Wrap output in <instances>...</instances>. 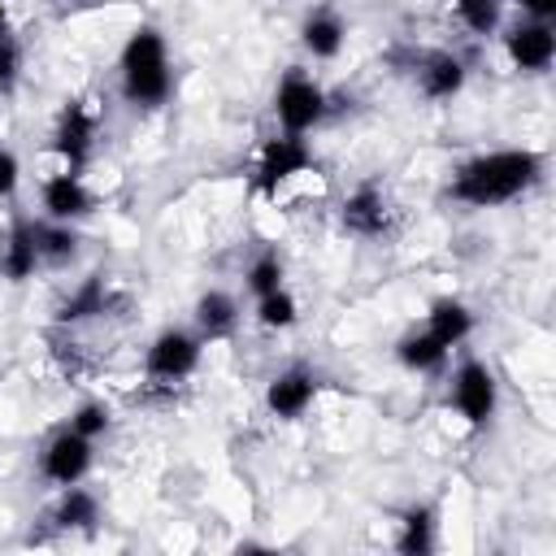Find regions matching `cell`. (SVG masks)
<instances>
[{"instance_id": "484cf974", "label": "cell", "mask_w": 556, "mask_h": 556, "mask_svg": "<svg viewBox=\"0 0 556 556\" xmlns=\"http://www.w3.org/2000/svg\"><path fill=\"white\" fill-rule=\"evenodd\" d=\"M70 430H78V434H87V439H96V434H104L109 430V408L104 404H78V413L70 417Z\"/></svg>"}, {"instance_id": "ac0fdd59", "label": "cell", "mask_w": 556, "mask_h": 556, "mask_svg": "<svg viewBox=\"0 0 556 556\" xmlns=\"http://www.w3.org/2000/svg\"><path fill=\"white\" fill-rule=\"evenodd\" d=\"M52 521H56L61 530H96V521H100V504H96L91 491H83V486L74 482V486H65V495H61Z\"/></svg>"}, {"instance_id": "7c38bea8", "label": "cell", "mask_w": 556, "mask_h": 556, "mask_svg": "<svg viewBox=\"0 0 556 556\" xmlns=\"http://www.w3.org/2000/svg\"><path fill=\"white\" fill-rule=\"evenodd\" d=\"M313 395H317V378L308 369H287V374H278L269 382L265 404H269L274 417H300L313 404Z\"/></svg>"}, {"instance_id": "5b68a950", "label": "cell", "mask_w": 556, "mask_h": 556, "mask_svg": "<svg viewBox=\"0 0 556 556\" xmlns=\"http://www.w3.org/2000/svg\"><path fill=\"white\" fill-rule=\"evenodd\" d=\"M91 139H96V117L87 113L83 100H65V109L56 117V130H52V152L70 165V174H78L87 165Z\"/></svg>"}, {"instance_id": "9a60e30c", "label": "cell", "mask_w": 556, "mask_h": 556, "mask_svg": "<svg viewBox=\"0 0 556 556\" xmlns=\"http://www.w3.org/2000/svg\"><path fill=\"white\" fill-rule=\"evenodd\" d=\"M195 326H200V339H230L239 326V304L226 291H204L195 300Z\"/></svg>"}, {"instance_id": "9c48e42d", "label": "cell", "mask_w": 556, "mask_h": 556, "mask_svg": "<svg viewBox=\"0 0 556 556\" xmlns=\"http://www.w3.org/2000/svg\"><path fill=\"white\" fill-rule=\"evenodd\" d=\"M508 56L521 65V70H530V74H539V70H547L552 65V56H556V35H552V26L547 22H521V26H513L508 30Z\"/></svg>"}, {"instance_id": "6da1fadb", "label": "cell", "mask_w": 556, "mask_h": 556, "mask_svg": "<svg viewBox=\"0 0 556 556\" xmlns=\"http://www.w3.org/2000/svg\"><path fill=\"white\" fill-rule=\"evenodd\" d=\"M543 174V156L530 148H508V152H491V156H473L469 165L456 169L447 195L456 204L469 208H491L504 200H517L526 187H534Z\"/></svg>"}, {"instance_id": "4fadbf2b", "label": "cell", "mask_w": 556, "mask_h": 556, "mask_svg": "<svg viewBox=\"0 0 556 556\" xmlns=\"http://www.w3.org/2000/svg\"><path fill=\"white\" fill-rule=\"evenodd\" d=\"M43 208H48L52 222H78V217L91 213V195H87L83 178L65 169V174L43 182Z\"/></svg>"}, {"instance_id": "ba28073f", "label": "cell", "mask_w": 556, "mask_h": 556, "mask_svg": "<svg viewBox=\"0 0 556 556\" xmlns=\"http://www.w3.org/2000/svg\"><path fill=\"white\" fill-rule=\"evenodd\" d=\"M91 469V439L78 430H61L43 452V478L56 486H74Z\"/></svg>"}, {"instance_id": "2e32d148", "label": "cell", "mask_w": 556, "mask_h": 556, "mask_svg": "<svg viewBox=\"0 0 556 556\" xmlns=\"http://www.w3.org/2000/svg\"><path fill=\"white\" fill-rule=\"evenodd\" d=\"M417 78H421V91H426L430 100H452V96L465 87V65H460L452 52H434V56L421 61Z\"/></svg>"}, {"instance_id": "d4e9b609", "label": "cell", "mask_w": 556, "mask_h": 556, "mask_svg": "<svg viewBox=\"0 0 556 556\" xmlns=\"http://www.w3.org/2000/svg\"><path fill=\"white\" fill-rule=\"evenodd\" d=\"M278 287H282V261H278L274 252L256 256L252 269H248V291L261 300V295H269V291H278Z\"/></svg>"}, {"instance_id": "603a6c76", "label": "cell", "mask_w": 556, "mask_h": 556, "mask_svg": "<svg viewBox=\"0 0 556 556\" xmlns=\"http://www.w3.org/2000/svg\"><path fill=\"white\" fill-rule=\"evenodd\" d=\"M256 317H261V326H269V330H287V326L295 321V300L278 287V291H269V295L256 300Z\"/></svg>"}, {"instance_id": "7402d4cb", "label": "cell", "mask_w": 556, "mask_h": 556, "mask_svg": "<svg viewBox=\"0 0 556 556\" xmlns=\"http://www.w3.org/2000/svg\"><path fill=\"white\" fill-rule=\"evenodd\" d=\"M443 356H447V348H443L430 330L400 339V361H404L408 369H439V365H443Z\"/></svg>"}, {"instance_id": "ffe728a7", "label": "cell", "mask_w": 556, "mask_h": 556, "mask_svg": "<svg viewBox=\"0 0 556 556\" xmlns=\"http://www.w3.org/2000/svg\"><path fill=\"white\" fill-rule=\"evenodd\" d=\"M395 547H400L404 556H426V552L434 547V513H430V508H408Z\"/></svg>"}, {"instance_id": "30bf717a", "label": "cell", "mask_w": 556, "mask_h": 556, "mask_svg": "<svg viewBox=\"0 0 556 556\" xmlns=\"http://www.w3.org/2000/svg\"><path fill=\"white\" fill-rule=\"evenodd\" d=\"M343 230L348 235H365V239H378V235H387L391 230V208H387V200H382V191L378 187H361V191H352L348 200H343Z\"/></svg>"}, {"instance_id": "5bb4252c", "label": "cell", "mask_w": 556, "mask_h": 556, "mask_svg": "<svg viewBox=\"0 0 556 556\" xmlns=\"http://www.w3.org/2000/svg\"><path fill=\"white\" fill-rule=\"evenodd\" d=\"M343 35H348V26H343V17H339L330 4L313 9V13L304 17V30H300L304 48H308L317 61H330V56H339V48H343Z\"/></svg>"}, {"instance_id": "d6986e66", "label": "cell", "mask_w": 556, "mask_h": 556, "mask_svg": "<svg viewBox=\"0 0 556 556\" xmlns=\"http://www.w3.org/2000/svg\"><path fill=\"white\" fill-rule=\"evenodd\" d=\"M35 243H39V261L61 265L78 252V235L70 230V222H35Z\"/></svg>"}, {"instance_id": "8fae6325", "label": "cell", "mask_w": 556, "mask_h": 556, "mask_svg": "<svg viewBox=\"0 0 556 556\" xmlns=\"http://www.w3.org/2000/svg\"><path fill=\"white\" fill-rule=\"evenodd\" d=\"M39 265V243H35V222L30 217H13L4 243H0V274L9 282H26Z\"/></svg>"}, {"instance_id": "4316f807", "label": "cell", "mask_w": 556, "mask_h": 556, "mask_svg": "<svg viewBox=\"0 0 556 556\" xmlns=\"http://www.w3.org/2000/svg\"><path fill=\"white\" fill-rule=\"evenodd\" d=\"M13 83H17V43L4 30L0 35V91H13Z\"/></svg>"}, {"instance_id": "83f0119b", "label": "cell", "mask_w": 556, "mask_h": 556, "mask_svg": "<svg viewBox=\"0 0 556 556\" xmlns=\"http://www.w3.org/2000/svg\"><path fill=\"white\" fill-rule=\"evenodd\" d=\"M17 156L9 152V148H0V200H9L13 191H17Z\"/></svg>"}, {"instance_id": "277c9868", "label": "cell", "mask_w": 556, "mask_h": 556, "mask_svg": "<svg viewBox=\"0 0 556 556\" xmlns=\"http://www.w3.org/2000/svg\"><path fill=\"white\" fill-rule=\"evenodd\" d=\"M313 165V152H308V143H304V135H274V139H265V148H261V161H256V191H265V195H274L287 178H295V174H304Z\"/></svg>"}, {"instance_id": "f546056e", "label": "cell", "mask_w": 556, "mask_h": 556, "mask_svg": "<svg viewBox=\"0 0 556 556\" xmlns=\"http://www.w3.org/2000/svg\"><path fill=\"white\" fill-rule=\"evenodd\" d=\"M4 4H9V0H0V35L9 30V26H4Z\"/></svg>"}, {"instance_id": "cb8c5ba5", "label": "cell", "mask_w": 556, "mask_h": 556, "mask_svg": "<svg viewBox=\"0 0 556 556\" xmlns=\"http://www.w3.org/2000/svg\"><path fill=\"white\" fill-rule=\"evenodd\" d=\"M456 13L473 35H491L500 26V0H456Z\"/></svg>"}, {"instance_id": "e0dca14e", "label": "cell", "mask_w": 556, "mask_h": 556, "mask_svg": "<svg viewBox=\"0 0 556 556\" xmlns=\"http://www.w3.org/2000/svg\"><path fill=\"white\" fill-rule=\"evenodd\" d=\"M426 330H430L443 348H456V343L473 330V313H469L460 300H434L430 313H426Z\"/></svg>"}, {"instance_id": "44dd1931", "label": "cell", "mask_w": 556, "mask_h": 556, "mask_svg": "<svg viewBox=\"0 0 556 556\" xmlns=\"http://www.w3.org/2000/svg\"><path fill=\"white\" fill-rule=\"evenodd\" d=\"M91 313H104V278H100V274H91V278L61 304L56 321H83V317H91Z\"/></svg>"}, {"instance_id": "52a82bcc", "label": "cell", "mask_w": 556, "mask_h": 556, "mask_svg": "<svg viewBox=\"0 0 556 556\" xmlns=\"http://www.w3.org/2000/svg\"><path fill=\"white\" fill-rule=\"evenodd\" d=\"M452 400L469 426H486L495 413V374L482 361H465L452 378Z\"/></svg>"}, {"instance_id": "f1b7e54d", "label": "cell", "mask_w": 556, "mask_h": 556, "mask_svg": "<svg viewBox=\"0 0 556 556\" xmlns=\"http://www.w3.org/2000/svg\"><path fill=\"white\" fill-rule=\"evenodd\" d=\"M517 4H521V9H526L534 22H547V17L556 13V0H517Z\"/></svg>"}, {"instance_id": "8992f818", "label": "cell", "mask_w": 556, "mask_h": 556, "mask_svg": "<svg viewBox=\"0 0 556 556\" xmlns=\"http://www.w3.org/2000/svg\"><path fill=\"white\" fill-rule=\"evenodd\" d=\"M200 365V339L187 330H161L148 348V378L178 382Z\"/></svg>"}, {"instance_id": "7a4b0ae2", "label": "cell", "mask_w": 556, "mask_h": 556, "mask_svg": "<svg viewBox=\"0 0 556 556\" xmlns=\"http://www.w3.org/2000/svg\"><path fill=\"white\" fill-rule=\"evenodd\" d=\"M169 56L156 26H139L122 48V91L135 109H156L169 100Z\"/></svg>"}, {"instance_id": "3957f363", "label": "cell", "mask_w": 556, "mask_h": 556, "mask_svg": "<svg viewBox=\"0 0 556 556\" xmlns=\"http://www.w3.org/2000/svg\"><path fill=\"white\" fill-rule=\"evenodd\" d=\"M274 113H278V122H282L287 135H304V130H313V126L326 117V91H321L313 78H304L300 70H291V74L278 83Z\"/></svg>"}]
</instances>
